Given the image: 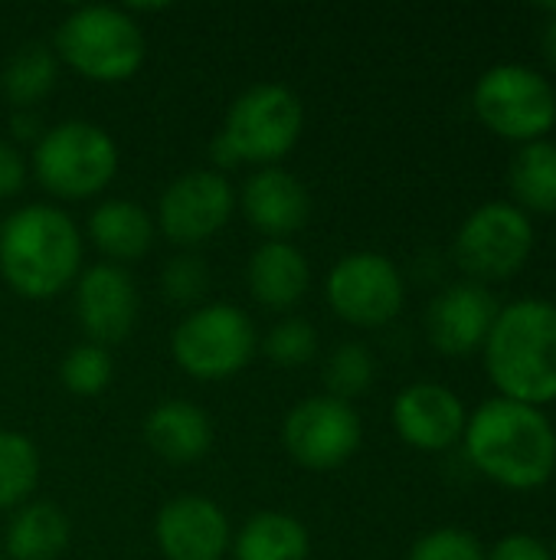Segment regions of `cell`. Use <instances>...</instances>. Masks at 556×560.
Wrapping results in <instances>:
<instances>
[{"mask_svg": "<svg viewBox=\"0 0 556 560\" xmlns=\"http://www.w3.org/2000/svg\"><path fill=\"white\" fill-rule=\"evenodd\" d=\"M56 56L95 82H121L144 62L147 39L131 10L111 3L72 7L56 26Z\"/></svg>", "mask_w": 556, "mask_h": 560, "instance_id": "cell-4", "label": "cell"}, {"mask_svg": "<svg viewBox=\"0 0 556 560\" xmlns=\"http://www.w3.org/2000/svg\"><path fill=\"white\" fill-rule=\"evenodd\" d=\"M10 128H13V135L16 138H23V141H39V135L46 131L43 128V118L36 115V108H16L13 112V118H10Z\"/></svg>", "mask_w": 556, "mask_h": 560, "instance_id": "cell-33", "label": "cell"}, {"mask_svg": "<svg viewBox=\"0 0 556 560\" xmlns=\"http://www.w3.org/2000/svg\"><path fill=\"white\" fill-rule=\"evenodd\" d=\"M364 440V423L354 404L331 394L298 400L282 420V446L288 456L315 472L344 466Z\"/></svg>", "mask_w": 556, "mask_h": 560, "instance_id": "cell-10", "label": "cell"}, {"mask_svg": "<svg viewBox=\"0 0 556 560\" xmlns=\"http://www.w3.org/2000/svg\"><path fill=\"white\" fill-rule=\"evenodd\" d=\"M23 180H26V158L20 154L16 144L0 138V197L16 194Z\"/></svg>", "mask_w": 556, "mask_h": 560, "instance_id": "cell-32", "label": "cell"}, {"mask_svg": "<svg viewBox=\"0 0 556 560\" xmlns=\"http://www.w3.org/2000/svg\"><path fill=\"white\" fill-rule=\"evenodd\" d=\"M259 348L252 318L229 305L210 302L180 318L170 335L174 361L197 381H223L239 374Z\"/></svg>", "mask_w": 556, "mask_h": 560, "instance_id": "cell-7", "label": "cell"}, {"mask_svg": "<svg viewBox=\"0 0 556 560\" xmlns=\"http://www.w3.org/2000/svg\"><path fill=\"white\" fill-rule=\"evenodd\" d=\"M59 79V56L49 43L29 39L16 46L0 69V92L16 108H33L43 102Z\"/></svg>", "mask_w": 556, "mask_h": 560, "instance_id": "cell-24", "label": "cell"}, {"mask_svg": "<svg viewBox=\"0 0 556 560\" xmlns=\"http://www.w3.org/2000/svg\"><path fill=\"white\" fill-rule=\"evenodd\" d=\"M485 371L498 397L547 407L556 400V305L518 299L498 308L485 341Z\"/></svg>", "mask_w": 556, "mask_h": 560, "instance_id": "cell-2", "label": "cell"}, {"mask_svg": "<svg viewBox=\"0 0 556 560\" xmlns=\"http://www.w3.org/2000/svg\"><path fill=\"white\" fill-rule=\"evenodd\" d=\"M541 52H544V59L556 69V16H544V26H541Z\"/></svg>", "mask_w": 556, "mask_h": 560, "instance_id": "cell-35", "label": "cell"}, {"mask_svg": "<svg viewBox=\"0 0 556 560\" xmlns=\"http://www.w3.org/2000/svg\"><path fill=\"white\" fill-rule=\"evenodd\" d=\"M0 555H3V548H0Z\"/></svg>", "mask_w": 556, "mask_h": 560, "instance_id": "cell-38", "label": "cell"}, {"mask_svg": "<svg viewBox=\"0 0 556 560\" xmlns=\"http://www.w3.org/2000/svg\"><path fill=\"white\" fill-rule=\"evenodd\" d=\"M138 308L141 295L125 266L95 262L75 276V318L95 345L125 341L138 325Z\"/></svg>", "mask_w": 556, "mask_h": 560, "instance_id": "cell-13", "label": "cell"}, {"mask_svg": "<svg viewBox=\"0 0 556 560\" xmlns=\"http://www.w3.org/2000/svg\"><path fill=\"white\" fill-rule=\"evenodd\" d=\"M69 518L52 502H23L3 535V548L13 560H56L69 545Z\"/></svg>", "mask_w": 556, "mask_h": 560, "instance_id": "cell-21", "label": "cell"}, {"mask_svg": "<svg viewBox=\"0 0 556 560\" xmlns=\"http://www.w3.org/2000/svg\"><path fill=\"white\" fill-rule=\"evenodd\" d=\"M242 213L246 220L265 233L269 240H285L292 233H298L308 217H311V194L301 184L298 174L269 164L259 167L246 187H242Z\"/></svg>", "mask_w": 556, "mask_h": 560, "instance_id": "cell-17", "label": "cell"}, {"mask_svg": "<svg viewBox=\"0 0 556 560\" xmlns=\"http://www.w3.org/2000/svg\"><path fill=\"white\" fill-rule=\"evenodd\" d=\"M508 190L511 203L521 207L528 217H554L556 213V144L541 138L521 144L508 164Z\"/></svg>", "mask_w": 556, "mask_h": 560, "instance_id": "cell-22", "label": "cell"}, {"mask_svg": "<svg viewBox=\"0 0 556 560\" xmlns=\"http://www.w3.org/2000/svg\"><path fill=\"white\" fill-rule=\"evenodd\" d=\"M324 292L328 305L344 322L360 328H380L393 322L406 299V285L397 262L374 249L341 256L328 272Z\"/></svg>", "mask_w": 556, "mask_h": 560, "instance_id": "cell-11", "label": "cell"}, {"mask_svg": "<svg viewBox=\"0 0 556 560\" xmlns=\"http://www.w3.org/2000/svg\"><path fill=\"white\" fill-rule=\"evenodd\" d=\"M210 158H213V164H216V167H233V164H239L236 151H233V148H229V141L223 138V131H220V135H213V141H210Z\"/></svg>", "mask_w": 556, "mask_h": 560, "instance_id": "cell-34", "label": "cell"}, {"mask_svg": "<svg viewBox=\"0 0 556 560\" xmlns=\"http://www.w3.org/2000/svg\"><path fill=\"white\" fill-rule=\"evenodd\" d=\"M301 128V98L282 82H256L233 98L223 121V138L239 161L269 167L295 148Z\"/></svg>", "mask_w": 556, "mask_h": 560, "instance_id": "cell-8", "label": "cell"}, {"mask_svg": "<svg viewBox=\"0 0 556 560\" xmlns=\"http://www.w3.org/2000/svg\"><path fill=\"white\" fill-rule=\"evenodd\" d=\"M537 13L541 16H556V3H537Z\"/></svg>", "mask_w": 556, "mask_h": 560, "instance_id": "cell-36", "label": "cell"}, {"mask_svg": "<svg viewBox=\"0 0 556 560\" xmlns=\"http://www.w3.org/2000/svg\"><path fill=\"white\" fill-rule=\"evenodd\" d=\"M551 555H554V560H556V538H554V548H551Z\"/></svg>", "mask_w": 556, "mask_h": 560, "instance_id": "cell-37", "label": "cell"}, {"mask_svg": "<svg viewBox=\"0 0 556 560\" xmlns=\"http://www.w3.org/2000/svg\"><path fill=\"white\" fill-rule=\"evenodd\" d=\"M262 348L282 368H301L318 354V331H315L311 322H305L298 315H288V318H282V322H275L269 328Z\"/></svg>", "mask_w": 556, "mask_h": 560, "instance_id": "cell-28", "label": "cell"}, {"mask_svg": "<svg viewBox=\"0 0 556 560\" xmlns=\"http://www.w3.org/2000/svg\"><path fill=\"white\" fill-rule=\"evenodd\" d=\"M469 410L462 397L436 381H416L393 400V427L400 440L423 453H442L465 433Z\"/></svg>", "mask_w": 556, "mask_h": 560, "instance_id": "cell-14", "label": "cell"}, {"mask_svg": "<svg viewBox=\"0 0 556 560\" xmlns=\"http://www.w3.org/2000/svg\"><path fill=\"white\" fill-rule=\"evenodd\" d=\"M308 548V528L288 512H256L233 538L236 560H305Z\"/></svg>", "mask_w": 556, "mask_h": 560, "instance_id": "cell-23", "label": "cell"}, {"mask_svg": "<svg viewBox=\"0 0 556 560\" xmlns=\"http://www.w3.org/2000/svg\"><path fill=\"white\" fill-rule=\"evenodd\" d=\"M472 108L492 135L531 144L556 125V89L524 62H498L478 75Z\"/></svg>", "mask_w": 556, "mask_h": 560, "instance_id": "cell-5", "label": "cell"}, {"mask_svg": "<svg viewBox=\"0 0 556 560\" xmlns=\"http://www.w3.org/2000/svg\"><path fill=\"white\" fill-rule=\"evenodd\" d=\"M111 374H115L111 354H108V348H102L95 341H82V345L69 348L66 358H62V364H59L62 384L72 394H79V397L102 394L111 384Z\"/></svg>", "mask_w": 556, "mask_h": 560, "instance_id": "cell-27", "label": "cell"}, {"mask_svg": "<svg viewBox=\"0 0 556 560\" xmlns=\"http://www.w3.org/2000/svg\"><path fill=\"white\" fill-rule=\"evenodd\" d=\"M144 440L167 463H193L213 446V423L193 400H161L144 417Z\"/></svg>", "mask_w": 556, "mask_h": 560, "instance_id": "cell-19", "label": "cell"}, {"mask_svg": "<svg viewBox=\"0 0 556 560\" xmlns=\"http://www.w3.org/2000/svg\"><path fill=\"white\" fill-rule=\"evenodd\" d=\"M485 560H554L551 548L534 538V535H524V532H514V535H505Z\"/></svg>", "mask_w": 556, "mask_h": 560, "instance_id": "cell-31", "label": "cell"}, {"mask_svg": "<svg viewBox=\"0 0 556 560\" xmlns=\"http://www.w3.org/2000/svg\"><path fill=\"white\" fill-rule=\"evenodd\" d=\"M406 560H485V548L465 528H436L416 538Z\"/></svg>", "mask_w": 556, "mask_h": 560, "instance_id": "cell-30", "label": "cell"}, {"mask_svg": "<svg viewBox=\"0 0 556 560\" xmlns=\"http://www.w3.org/2000/svg\"><path fill=\"white\" fill-rule=\"evenodd\" d=\"M236 210V190L216 167H193L174 177L157 200V223L164 236L180 246L210 240Z\"/></svg>", "mask_w": 556, "mask_h": 560, "instance_id": "cell-12", "label": "cell"}, {"mask_svg": "<svg viewBox=\"0 0 556 560\" xmlns=\"http://www.w3.org/2000/svg\"><path fill=\"white\" fill-rule=\"evenodd\" d=\"M498 302L482 282H459L442 289L426 312V335L436 351L449 358L485 348L488 331L498 318Z\"/></svg>", "mask_w": 556, "mask_h": 560, "instance_id": "cell-16", "label": "cell"}, {"mask_svg": "<svg viewBox=\"0 0 556 560\" xmlns=\"http://www.w3.org/2000/svg\"><path fill=\"white\" fill-rule=\"evenodd\" d=\"M39 479L36 443L20 430H0V512L29 502Z\"/></svg>", "mask_w": 556, "mask_h": 560, "instance_id": "cell-25", "label": "cell"}, {"mask_svg": "<svg viewBox=\"0 0 556 560\" xmlns=\"http://www.w3.org/2000/svg\"><path fill=\"white\" fill-rule=\"evenodd\" d=\"M206 285H210V266L200 253H190V249L177 253L161 269V289L177 305H193L197 299H203Z\"/></svg>", "mask_w": 556, "mask_h": 560, "instance_id": "cell-29", "label": "cell"}, {"mask_svg": "<svg viewBox=\"0 0 556 560\" xmlns=\"http://www.w3.org/2000/svg\"><path fill=\"white\" fill-rule=\"evenodd\" d=\"M249 292L265 308H292L305 299L311 282L308 256L288 240H265L246 266Z\"/></svg>", "mask_w": 556, "mask_h": 560, "instance_id": "cell-18", "label": "cell"}, {"mask_svg": "<svg viewBox=\"0 0 556 560\" xmlns=\"http://www.w3.org/2000/svg\"><path fill=\"white\" fill-rule=\"evenodd\" d=\"M154 541L167 560H220L233 545V532L213 499L177 495L157 512Z\"/></svg>", "mask_w": 556, "mask_h": 560, "instance_id": "cell-15", "label": "cell"}, {"mask_svg": "<svg viewBox=\"0 0 556 560\" xmlns=\"http://www.w3.org/2000/svg\"><path fill=\"white\" fill-rule=\"evenodd\" d=\"M82 269V233L52 203L16 207L0 223V276L26 299H49Z\"/></svg>", "mask_w": 556, "mask_h": 560, "instance_id": "cell-3", "label": "cell"}, {"mask_svg": "<svg viewBox=\"0 0 556 560\" xmlns=\"http://www.w3.org/2000/svg\"><path fill=\"white\" fill-rule=\"evenodd\" d=\"M534 249V223L511 200L475 207L456 233V262L478 282H501L524 269Z\"/></svg>", "mask_w": 556, "mask_h": 560, "instance_id": "cell-9", "label": "cell"}, {"mask_svg": "<svg viewBox=\"0 0 556 560\" xmlns=\"http://www.w3.org/2000/svg\"><path fill=\"white\" fill-rule=\"evenodd\" d=\"M377 381V358L360 341H341L324 361V387L338 400L364 397Z\"/></svg>", "mask_w": 556, "mask_h": 560, "instance_id": "cell-26", "label": "cell"}, {"mask_svg": "<svg viewBox=\"0 0 556 560\" xmlns=\"http://www.w3.org/2000/svg\"><path fill=\"white\" fill-rule=\"evenodd\" d=\"M462 446L469 463L501 489L534 492L556 472V430L541 407L492 397L469 413Z\"/></svg>", "mask_w": 556, "mask_h": 560, "instance_id": "cell-1", "label": "cell"}, {"mask_svg": "<svg viewBox=\"0 0 556 560\" xmlns=\"http://www.w3.org/2000/svg\"><path fill=\"white\" fill-rule=\"evenodd\" d=\"M33 171L56 197H92L115 177L118 144L102 125L88 118H66L39 135L33 148Z\"/></svg>", "mask_w": 556, "mask_h": 560, "instance_id": "cell-6", "label": "cell"}, {"mask_svg": "<svg viewBox=\"0 0 556 560\" xmlns=\"http://www.w3.org/2000/svg\"><path fill=\"white\" fill-rule=\"evenodd\" d=\"M88 236L115 266L141 259L154 240L151 213L128 197H108L88 213Z\"/></svg>", "mask_w": 556, "mask_h": 560, "instance_id": "cell-20", "label": "cell"}]
</instances>
